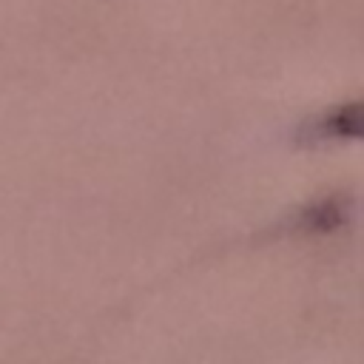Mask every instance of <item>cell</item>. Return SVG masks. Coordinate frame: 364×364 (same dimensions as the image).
<instances>
[{
    "label": "cell",
    "instance_id": "obj_1",
    "mask_svg": "<svg viewBox=\"0 0 364 364\" xmlns=\"http://www.w3.org/2000/svg\"><path fill=\"white\" fill-rule=\"evenodd\" d=\"M341 222H344V205H338V199L313 205L304 213V228L307 230H333V228H341Z\"/></svg>",
    "mask_w": 364,
    "mask_h": 364
},
{
    "label": "cell",
    "instance_id": "obj_2",
    "mask_svg": "<svg viewBox=\"0 0 364 364\" xmlns=\"http://www.w3.org/2000/svg\"><path fill=\"white\" fill-rule=\"evenodd\" d=\"M358 105H350V108H341V111H333L324 122V134L330 136H358L361 131V117H358Z\"/></svg>",
    "mask_w": 364,
    "mask_h": 364
}]
</instances>
